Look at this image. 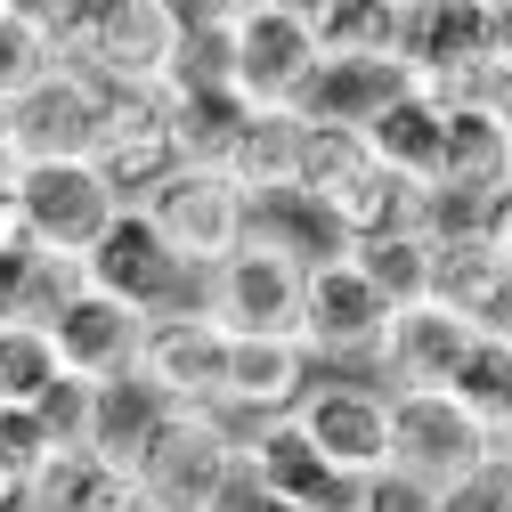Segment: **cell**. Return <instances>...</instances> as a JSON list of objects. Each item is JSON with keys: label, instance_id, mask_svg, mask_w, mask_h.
I'll return each mask as SVG.
<instances>
[{"label": "cell", "instance_id": "cell-3", "mask_svg": "<svg viewBox=\"0 0 512 512\" xmlns=\"http://www.w3.org/2000/svg\"><path fill=\"white\" fill-rule=\"evenodd\" d=\"M139 212H147V228H155L196 277H212L228 252L252 236V204H244V187H236L220 163H179V171H163L147 196H139Z\"/></svg>", "mask_w": 512, "mask_h": 512}, {"label": "cell", "instance_id": "cell-46", "mask_svg": "<svg viewBox=\"0 0 512 512\" xmlns=\"http://www.w3.org/2000/svg\"><path fill=\"white\" fill-rule=\"evenodd\" d=\"M488 9H496V17H504V9H512V0H488Z\"/></svg>", "mask_w": 512, "mask_h": 512}, {"label": "cell", "instance_id": "cell-17", "mask_svg": "<svg viewBox=\"0 0 512 512\" xmlns=\"http://www.w3.org/2000/svg\"><path fill=\"white\" fill-rule=\"evenodd\" d=\"M49 342H57V366H66V374H82V382H114V374H139L147 309H131V301H114V293L82 285V293H74V309L57 317V326H49Z\"/></svg>", "mask_w": 512, "mask_h": 512}, {"label": "cell", "instance_id": "cell-5", "mask_svg": "<svg viewBox=\"0 0 512 512\" xmlns=\"http://www.w3.org/2000/svg\"><path fill=\"white\" fill-rule=\"evenodd\" d=\"M496 447L504 439L480 415H464L447 391H391V480L423 488L431 504L456 488V480H472Z\"/></svg>", "mask_w": 512, "mask_h": 512}, {"label": "cell", "instance_id": "cell-41", "mask_svg": "<svg viewBox=\"0 0 512 512\" xmlns=\"http://www.w3.org/2000/svg\"><path fill=\"white\" fill-rule=\"evenodd\" d=\"M269 9H285V17H301V25H317V17H326V0H269Z\"/></svg>", "mask_w": 512, "mask_h": 512}, {"label": "cell", "instance_id": "cell-1", "mask_svg": "<svg viewBox=\"0 0 512 512\" xmlns=\"http://www.w3.org/2000/svg\"><path fill=\"white\" fill-rule=\"evenodd\" d=\"M33 25L49 33L57 66H74L106 90L163 82L171 49H179V33L155 0H33Z\"/></svg>", "mask_w": 512, "mask_h": 512}, {"label": "cell", "instance_id": "cell-29", "mask_svg": "<svg viewBox=\"0 0 512 512\" xmlns=\"http://www.w3.org/2000/svg\"><path fill=\"white\" fill-rule=\"evenodd\" d=\"M66 382V366H57V342L41 334V326H0V407H33L41 415V399Z\"/></svg>", "mask_w": 512, "mask_h": 512}, {"label": "cell", "instance_id": "cell-14", "mask_svg": "<svg viewBox=\"0 0 512 512\" xmlns=\"http://www.w3.org/2000/svg\"><path fill=\"white\" fill-rule=\"evenodd\" d=\"M309 74H317V25L269 9V0H252V9L236 17V90H244V106L293 114Z\"/></svg>", "mask_w": 512, "mask_h": 512}, {"label": "cell", "instance_id": "cell-24", "mask_svg": "<svg viewBox=\"0 0 512 512\" xmlns=\"http://www.w3.org/2000/svg\"><path fill=\"white\" fill-rule=\"evenodd\" d=\"M439 301L472 334H512V269L488 236H439Z\"/></svg>", "mask_w": 512, "mask_h": 512}, {"label": "cell", "instance_id": "cell-33", "mask_svg": "<svg viewBox=\"0 0 512 512\" xmlns=\"http://www.w3.org/2000/svg\"><path fill=\"white\" fill-rule=\"evenodd\" d=\"M49 456H57V431H49L33 407H0V472H9V480L25 488V480L49 464Z\"/></svg>", "mask_w": 512, "mask_h": 512}, {"label": "cell", "instance_id": "cell-25", "mask_svg": "<svg viewBox=\"0 0 512 512\" xmlns=\"http://www.w3.org/2000/svg\"><path fill=\"white\" fill-rule=\"evenodd\" d=\"M171 415H179V407L155 391L147 374H114V382H98V399H90V447L114 456V464H139L147 439H155Z\"/></svg>", "mask_w": 512, "mask_h": 512}, {"label": "cell", "instance_id": "cell-13", "mask_svg": "<svg viewBox=\"0 0 512 512\" xmlns=\"http://www.w3.org/2000/svg\"><path fill=\"white\" fill-rule=\"evenodd\" d=\"M139 374L171 407H220V374H228V326L204 317V301L163 309L147 317V342H139Z\"/></svg>", "mask_w": 512, "mask_h": 512}, {"label": "cell", "instance_id": "cell-15", "mask_svg": "<svg viewBox=\"0 0 512 512\" xmlns=\"http://www.w3.org/2000/svg\"><path fill=\"white\" fill-rule=\"evenodd\" d=\"M472 342H480V334L431 293V301L391 309L382 350H374V374H382V391H447V382H456V366L472 358Z\"/></svg>", "mask_w": 512, "mask_h": 512}, {"label": "cell", "instance_id": "cell-34", "mask_svg": "<svg viewBox=\"0 0 512 512\" xmlns=\"http://www.w3.org/2000/svg\"><path fill=\"white\" fill-rule=\"evenodd\" d=\"M431 512H512V439L496 447V456H488L472 480H456V488H447Z\"/></svg>", "mask_w": 512, "mask_h": 512}, {"label": "cell", "instance_id": "cell-22", "mask_svg": "<svg viewBox=\"0 0 512 512\" xmlns=\"http://www.w3.org/2000/svg\"><path fill=\"white\" fill-rule=\"evenodd\" d=\"M415 74L399 66V57H317V74L301 90V122H334V131H366V122L391 106Z\"/></svg>", "mask_w": 512, "mask_h": 512}, {"label": "cell", "instance_id": "cell-45", "mask_svg": "<svg viewBox=\"0 0 512 512\" xmlns=\"http://www.w3.org/2000/svg\"><path fill=\"white\" fill-rule=\"evenodd\" d=\"M9 9H33V0H0V17H9Z\"/></svg>", "mask_w": 512, "mask_h": 512}, {"label": "cell", "instance_id": "cell-35", "mask_svg": "<svg viewBox=\"0 0 512 512\" xmlns=\"http://www.w3.org/2000/svg\"><path fill=\"white\" fill-rule=\"evenodd\" d=\"M212 512H301V504H293V496H277L252 464H236V472H228V488L212 496Z\"/></svg>", "mask_w": 512, "mask_h": 512}, {"label": "cell", "instance_id": "cell-36", "mask_svg": "<svg viewBox=\"0 0 512 512\" xmlns=\"http://www.w3.org/2000/svg\"><path fill=\"white\" fill-rule=\"evenodd\" d=\"M155 9L171 17V33H220V25H236L252 0H155Z\"/></svg>", "mask_w": 512, "mask_h": 512}, {"label": "cell", "instance_id": "cell-8", "mask_svg": "<svg viewBox=\"0 0 512 512\" xmlns=\"http://www.w3.org/2000/svg\"><path fill=\"white\" fill-rule=\"evenodd\" d=\"M488 49H496V9L488 0H407L399 57H407L415 82H431L447 98H496Z\"/></svg>", "mask_w": 512, "mask_h": 512}, {"label": "cell", "instance_id": "cell-31", "mask_svg": "<svg viewBox=\"0 0 512 512\" xmlns=\"http://www.w3.org/2000/svg\"><path fill=\"white\" fill-rule=\"evenodd\" d=\"M90 285V261H74V252H33L25 277H17V326H57V317L74 309V293Z\"/></svg>", "mask_w": 512, "mask_h": 512}, {"label": "cell", "instance_id": "cell-4", "mask_svg": "<svg viewBox=\"0 0 512 512\" xmlns=\"http://www.w3.org/2000/svg\"><path fill=\"white\" fill-rule=\"evenodd\" d=\"M236 464H244V431L228 415H212V407H179L147 439V456L131 472H139V504L147 512H212V496L228 488Z\"/></svg>", "mask_w": 512, "mask_h": 512}, {"label": "cell", "instance_id": "cell-28", "mask_svg": "<svg viewBox=\"0 0 512 512\" xmlns=\"http://www.w3.org/2000/svg\"><path fill=\"white\" fill-rule=\"evenodd\" d=\"M447 399L480 415L496 439H512V334H480L472 358L456 366V382H447Z\"/></svg>", "mask_w": 512, "mask_h": 512}, {"label": "cell", "instance_id": "cell-16", "mask_svg": "<svg viewBox=\"0 0 512 512\" xmlns=\"http://www.w3.org/2000/svg\"><path fill=\"white\" fill-rule=\"evenodd\" d=\"M309 382H317V358L301 342H236L228 334V374H220V407L212 415H228L236 431L277 423V415L301 407Z\"/></svg>", "mask_w": 512, "mask_h": 512}, {"label": "cell", "instance_id": "cell-2", "mask_svg": "<svg viewBox=\"0 0 512 512\" xmlns=\"http://www.w3.org/2000/svg\"><path fill=\"white\" fill-rule=\"evenodd\" d=\"M301 293H309V261L269 236H244L228 261L204 277V317H220V326L236 342H301Z\"/></svg>", "mask_w": 512, "mask_h": 512}, {"label": "cell", "instance_id": "cell-12", "mask_svg": "<svg viewBox=\"0 0 512 512\" xmlns=\"http://www.w3.org/2000/svg\"><path fill=\"white\" fill-rule=\"evenodd\" d=\"M90 285L98 293H114V301H131V309H147V317H163V309H187L204 293V277L179 261V252L147 228V212L131 204L114 228H106V244L90 252Z\"/></svg>", "mask_w": 512, "mask_h": 512}, {"label": "cell", "instance_id": "cell-26", "mask_svg": "<svg viewBox=\"0 0 512 512\" xmlns=\"http://www.w3.org/2000/svg\"><path fill=\"white\" fill-rule=\"evenodd\" d=\"M350 261L382 285V301L407 309V301H431L439 293V236L431 228H382V236H350L342 244Z\"/></svg>", "mask_w": 512, "mask_h": 512}, {"label": "cell", "instance_id": "cell-9", "mask_svg": "<svg viewBox=\"0 0 512 512\" xmlns=\"http://www.w3.org/2000/svg\"><path fill=\"white\" fill-rule=\"evenodd\" d=\"M90 163L139 204L163 171L187 163V147H179V98H171L163 82L106 90V122H98V155H90Z\"/></svg>", "mask_w": 512, "mask_h": 512}, {"label": "cell", "instance_id": "cell-18", "mask_svg": "<svg viewBox=\"0 0 512 512\" xmlns=\"http://www.w3.org/2000/svg\"><path fill=\"white\" fill-rule=\"evenodd\" d=\"M244 464L261 472L277 496H293L301 512H366V480H342V472H334V464L301 439V423H293V415L252 423V431H244Z\"/></svg>", "mask_w": 512, "mask_h": 512}, {"label": "cell", "instance_id": "cell-38", "mask_svg": "<svg viewBox=\"0 0 512 512\" xmlns=\"http://www.w3.org/2000/svg\"><path fill=\"white\" fill-rule=\"evenodd\" d=\"M480 236H488V244H496V261H504V269H512V187H504V196H496V204H488V220H480Z\"/></svg>", "mask_w": 512, "mask_h": 512}, {"label": "cell", "instance_id": "cell-30", "mask_svg": "<svg viewBox=\"0 0 512 512\" xmlns=\"http://www.w3.org/2000/svg\"><path fill=\"white\" fill-rule=\"evenodd\" d=\"M163 90H171V98H244V90H236V25H220V33H179L171 66H163Z\"/></svg>", "mask_w": 512, "mask_h": 512}, {"label": "cell", "instance_id": "cell-21", "mask_svg": "<svg viewBox=\"0 0 512 512\" xmlns=\"http://www.w3.org/2000/svg\"><path fill=\"white\" fill-rule=\"evenodd\" d=\"M212 163L244 187V204H252V212L277 204V196H293V179H301V114L244 106V122L228 131V147H220Z\"/></svg>", "mask_w": 512, "mask_h": 512}, {"label": "cell", "instance_id": "cell-43", "mask_svg": "<svg viewBox=\"0 0 512 512\" xmlns=\"http://www.w3.org/2000/svg\"><path fill=\"white\" fill-rule=\"evenodd\" d=\"M17 496H25V488H17L9 472H0V512H17Z\"/></svg>", "mask_w": 512, "mask_h": 512}, {"label": "cell", "instance_id": "cell-40", "mask_svg": "<svg viewBox=\"0 0 512 512\" xmlns=\"http://www.w3.org/2000/svg\"><path fill=\"white\" fill-rule=\"evenodd\" d=\"M25 155H17V139H9V122H0V196H17V187H25Z\"/></svg>", "mask_w": 512, "mask_h": 512}, {"label": "cell", "instance_id": "cell-39", "mask_svg": "<svg viewBox=\"0 0 512 512\" xmlns=\"http://www.w3.org/2000/svg\"><path fill=\"white\" fill-rule=\"evenodd\" d=\"M488 82H496V90H512V9L496 17V49H488Z\"/></svg>", "mask_w": 512, "mask_h": 512}, {"label": "cell", "instance_id": "cell-32", "mask_svg": "<svg viewBox=\"0 0 512 512\" xmlns=\"http://www.w3.org/2000/svg\"><path fill=\"white\" fill-rule=\"evenodd\" d=\"M49 66H57V49L33 25V9H9V17H0V106H17Z\"/></svg>", "mask_w": 512, "mask_h": 512}, {"label": "cell", "instance_id": "cell-7", "mask_svg": "<svg viewBox=\"0 0 512 512\" xmlns=\"http://www.w3.org/2000/svg\"><path fill=\"white\" fill-rule=\"evenodd\" d=\"M382 326H391V301L382 285L350 261V252H326V261H309V293H301V350L317 366H374L382 350Z\"/></svg>", "mask_w": 512, "mask_h": 512}, {"label": "cell", "instance_id": "cell-10", "mask_svg": "<svg viewBox=\"0 0 512 512\" xmlns=\"http://www.w3.org/2000/svg\"><path fill=\"white\" fill-rule=\"evenodd\" d=\"M17 204L33 212V236L41 252H74V261H90V252L106 244V228L131 212V196L82 155V163H33L25 187H17Z\"/></svg>", "mask_w": 512, "mask_h": 512}, {"label": "cell", "instance_id": "cell-20", "mask_svg": "<svg viewBox=\"0 0 512 512\" xmlns=\"http://www.w3.org/2000/svg\"><path fill=\"white\" fill-rule=\"evenodd\" d=\"M17 512H147L139 504V472L98 456V447H57V456L25 480Z\"/></svg>", "mask_w": 512, "mask_h": 512}, {"label": "cell", "instance_id": "cell-23", "mask_svg": "<svg viewBox=\"0 0 512 512\" xmlns=\"http://www.w3.org/2000/svg\"><path fill=\"white\" fill-rule=\"evenodd\" d=\"M447 90H431V82H407L391 106H382L374 122H366V147L391 163V171H407V179H439V155H447Z\"/></svg>", "mask_w": 512, "mask_h": 512}, {"label": "cell", "instance_id": "cell-37", "mask_svg": "<svg viewBox=\"0 0 512 512\" xmlns=\"http://www.w3.org/2000/svg\"><path fill=\"white\" fill-rule=\"evenodd\" d=\"M41 252V236H33V212L17 204V196H0V269H25Z\"/></svg>", "mask_w": 512, "mask_h": 512}, {"label": "cell", "instance_id": "cell-19", "mask_svg": "<svg viewBox=\"0 0 512 512\" xmlns=\"http://www.w3.org/2000/svg\"><path fill=\"white\" fill-rule=\"evenodd\" d=\"M504 187H512V139H504L496 98H456L447 106V155H439L431 196H456V204L488 212Z\"/></svg>", "mask_w": 512, "mask_h": 512}, {"label": "cell", "instance_id": "cell-6", "mask_svg": "<svg viewBox=\"0 0 512 512\" xmlns=\"http://www.w3.org/2000/svg\"><path fill=\"white\" fill-rule=\"evenodd\" d=\"M301 439L326 456L342 480H382L391 472V391L382 382H358V374H334V366H317V382L301 391L293 407Z\"/></svg>", "mask_w": 512, "mask_h": 512}, {"label": "cell", "instance_id": "cell-11", "mask_svg": "<svg viewBox=\"0 0 512 512\" xmlns=\"http://www.w3.org/2000/svg\"><path fill=\"white\" fill-rule=\"evenodd\" d=\"M0 122H9V139H17L25 163H82V155H98L106 82H90V74H74V66H49Z\"/></svg>", "mask_w": 512, "mask_h": 512}, {"label": "cell", "instance_id": "cell-42", "mask_svg": "<svg viewBox=\"0 0 512 512\" xmlns=\"http://www.w3.org/2000/svg\"><path fill=\"white\" fill-rule=\"evenodd\" d=\"M17 277H25V269H0V326L17 317Z\"/></svg>", "mask_w": 512, "mask_h": 512}, {"label": "cell", "instance_id": "cell-44", "mask_svg": "<svg viewBox=\"0 0 512 512\" xmlns=\"http://www.w3.org/2000/svg\"><path fill=\"white\" fill-rule=\"evenodd\" d=\"M496 114H504V139H512V90H496Z\"/></svg>", "mask_w": 512, "mask_h": 512}, {"label": "cell", "instance_id": "cell-27", "mask_svg": "<svg viewBox=\"0 0 512 512\" xmlns=\"http://www.w3.org/2000/svg\"><path fill=\"white\" fill-rule=\"evenodd\" d=\"M399 33H407V0H326L317 57H399Z\"/></svg>", "mask_w": 512, "mask_h": 512}]
</instances>
